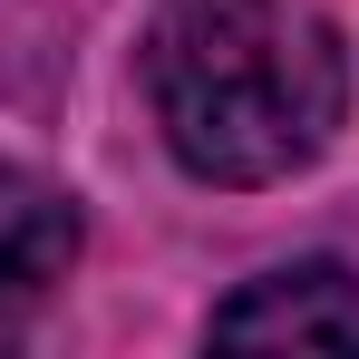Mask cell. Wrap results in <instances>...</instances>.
<instances>
[{
  "mask_svg": "<svg viewBox=\"0 0 359 359\" xmlns=\"http://www.w3.org/2000/svg\"><path fill=\"white\" fill-rule=\"evenodd\" d=\"M78 272V194L0 156V340H20Z\"/></svg>",
  "mask_w": 359,
  "mask_h": 359,
  "instance_id": "obj_3",
  "label": "cell"
},
{
  "mask_svg": "<svg viewBox=\"0 0 359 359\" xmlns=\"http://www.w3.org/2000/svg\"><path fill=\"white\" fill-rule=\"evenodd\" d=\"M224 350H359V272L350 262H282L214 311Z\"/></svg>",
  "mask_w": 359,
  "mask_h": 359,
  "instance_id": "obj_2",
  "label": "cell"
},
{
  "mask_svg": "<svg viewBox=\"0 0 359 359\" xmlns=\"http://www.w3.org/2000/svg\"><path fill=\"white\" fill-rule=\"evenodd\" d=\"M146 107L194 184H282L350 117V39L320 0H165Z\"/></svg>",
  "mask_w": 359,
  "mask_h": 359,
  "instance_id": "obj_1",
  "label": "cell"
}]
</instances>
